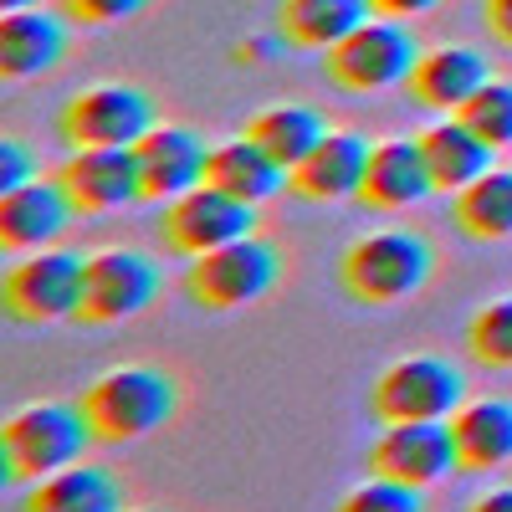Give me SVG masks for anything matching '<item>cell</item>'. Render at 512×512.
<instances>
[{
	"instance_id": "obj_18",
	"label": "cell",
	"mask_w": 512,
	"mask_h": 512,
	"mask_svg": "<svg viewBox=\"0 0 512 512\" xmlns=\"http://www.w3.org/2000/svg\"><path fill=\"white\" fill-rule=\"evenodd\" d=\"M425 195H436L431 164L420 154V139H384L369 154V175H364V205L374 210H410Z\"/></svg>"
},
{
	"instance_id": "obj_16",
	"label": "cell",
	"mask_w": 512,
	"mask_h": 512,
	"mask_svg": "<svg viewBox=\"0 0 512 512\" xmlns=\"http://www.w3.org/2000/svg\"><path fill=\"white\" fill-rule=\"evenodd\" d=\"M67 16L52 11H11L0 16V77L6 82H26V77H47L62 67L67 57Z\"/></svg>"
},
{
	"instance_id": "obj_21",
	"label": "cell",
	"mask_w": 512,
	"mask_h": 512,
	"mask_svg": "<svg viewBox=\"0 0 512 512\" xmlns=\"http://www.w3.org/2000/svg\"><path fill=\"white\" fill-rule=\"evenodd\" d=\"M364 21H374V0H282L277 6V36L303 52H333Z\"/></svg>"
},
{
	"instance_id": "obj_4",
	"label": "cell",
	"mask_w": 512,
	"mask_h": 512,
	"mask_svg": "<svg viewBox=\"0 0 512 512\" xmlns=\"http://www.w3.org/2000/svg\"><path fill=\"white\" fill-rule=\"evenodd\" d=\"M328 82H338L344 93H390V88H410V77L420 67V47L410 26L400 21H364L354 36H344L328 52Z\"/></svg>"
},
{
	"instance_id": "obj_34",
	"label": "cell",
	"mask_w": 512,
	"mask_h": 512,
	"mask_svg": "<svg viewBox=\"0 0 512 512\" xmlns=\"http://www.w3.org/2000/svg\"><path fill=\"white\" fill-rule=\"evenodd\" d=\"M277 47H282V36H267V41H241L236 57H241V62H256V57H272Z\"/></svg>"
},
{
	"instance_id": "obj_29",
	"label": "cell",
	"mask_w": 512,
	"mask_h": 512,
	"mask_svg": "<svg viewBox=\"0 0 512 512\" xmlns=\"http://www.w3.org/2000/svg\"><path fill=\"white\" fill-rule=\"evenodd\" d=\"M67 21L82 26H118V21H134L149 11V0H57Z\"/></svg>"
},
{
	"instance_id": "obj_32",
	"label": "cell",
	"mask_w": 512,
	"mask_h": 512,
	"mask_svg": "<svg viewBox=\"0 0 512 512\" xmlns=\"http://www.w3.org/2000/svg\"><path fill=\"white\" fill-rule=\"evenodd\" d=\"M441 0H374V16H390V21H410V16H425L436 11Z\"/></svg>"
},
{
	"instance_id": "obj_10",
	"label": "cell",
	"mask_w": 512,
	"mask_h": 512,
	"mask_svg": "<svg viewBox=\"0 0 512 512\" xmlns=\"http://www.w3.org/2000/svg\"><path fill=\"white\" fill-rule=\"evenodd\" d=\"M251 231H256V205L221 185H210V180L180 200H169V210H164V241L180 256L221 251L231 241H246Z\"/></svg>"
},
{
	"instance_id": "obj_30",
	"label": "cell",
	"mask_w": 512,
	"mask_h": 512,
	"mask_svg": "<svg viewBox=\"0 0 512 512\" xmlns=\"http://www.w3.org/2000/svg\"><path fill=\"white\" fill-rule=\"evenodd\" d=\"M36 180V159L21 139H0V195H11Z\"/></svg>"
},
{
	"instance_id": "obj_11",
	"label": "cell",
	"mask_w": 512,
	"mask_h": 512,
	"mask_svg": "<svg viewBox=\"0 0 512 512\" xmlns=\"http://www.w3.org/2000/svg\"><path fill=\"white\" fill-rule=\"evenodd\" d=\"M154 297H159L154 256L108 246V251L88 256V292H82V313L77 318L108 328V323H123V318H139Z\"/></svg>"
},
{
	"instance_id": "obj_6",
	"label": "cell",
	"mask_w": 512,
	"mask_h": 512,
	"mask_svg": "<svg viewBox=\"0 0 512 512\" xmlns=\"http://www.w3.org/2000/svg\"><path fill=\"white\" fill-rule=\"evenodd\" d=\"M149 128H154V103L128 82L82 88L57 113V134L72 149H134Z\"/></svg>"
},
{
	"instance_id": "obj_36",
	"label": "cell",
	"mask_w": 512,
	"mask_h": 512,
	"mask_svg": "<svg viewBox=\"0 0 512 512\" xmlns=\"http://www.w3.org/2000/svg\"><path fill=\"white\" fill-rule=\"evenodd\" d=\"M139 512H159V507H139Z\"/></svg>"
},
{
	"instance_id": "obj_8",
	"label": "cell",
	"mask_w": 512,
	"mask_h": 512,
	"mask_svg": "<svg viewBox=\"0 0 512 512\" xmlns=\"http://www.w3.org/2000/svg\"><path fill=\"white\" fill-rule=\"evenodd\" d=\"M461 400H466L461 369L436 354L395 359L369 390V405L384 425L390 420H451L461 410Z\"/></svg>"
},
{
	"instance_id": "obj_26",
	"label": "cell",
	"mask_w": 512,
	"mask_h": 512,
	"mask_svg": "<svg viewBox=\"0 0 512 512\" xmlns=\"http://www.w3.org/2000/svg\"><path fill=\"white\" fill-rule=\"evenodd\" d=\"M466 344H472L477 364L512 369V297H492L477 308V318L466 323Z\"/></svg>"
},
{
	"instance_id": "obj_1",
	"label": "cell",
	"mask_w": 512,
	"mask_h": 512,
	"mask_svg": "<svg viewBox=\"0 0 512 512\" xmlns=\"http://www.w3.org/2000/svg\"><path fill=\"white\" fill-rule=\"evenodd\" d=\"M93 420L82 405H67V400H36L26 410H16L0 431V451H6V482H41L62 472V466L82 461L93 446Z\"/></svg>"
},
{
	"instance_id": "obj_13",
	"label": "cell",
	"mask_w": 512,
	"mask_h": 512,
	"mask_svg": "<svg viewBox=\"0 0 512 512\" xmlns=\"http://www.w3.org/2000/svg\"><path fill=\"white\" fill-rule=\"evenodd\" d=\"M77 216V200L67 195L62 180H31L11 195H0V246L6 251H47L52 241L67 236Z\"/></svg>"
},
{
	"instance_id": "obj_31",
	"label": "cell",
	"mask_w": 512,
	"mask_h": 512,
	"mask_svg": "<svg viewBox=\"0 0 512 512\" xmlns=\"http://www.w3.org/2000/svg\"><path fill=\"white\" fill-rule=\"evenodd\" d=\"M482 16H487V31L512 47V0H482Z\"/></svg>"
},
{
	"instance_id": "obj_23",
	"label": "cell",
	"mask_w": 512,
	"mask_h": 512,
	"mask_svg": "<svg viewBox=\"0 0 512 512\" xmlns=\"http://www.w3.org/2000/svg\"><path fill=\"white\" fill-rule=\"evenodd\" d=\"M451 436L466 472H492L512 461V400H466L451 415Z\"/></svg>"
},
{
	"instance_id": "obj_17",
	"label": "cell",
	"mask_w": 512,
	"mask_h": 512,
	"mask_svg": "<svg viewBox=\"0 0 512 512\" xmlns=\"http://www.w3.org/2000/svg\"><path fill=\"white\" fill-rule=\"evenodd\" d=\"M492 82V67L472 47H436L420 52V67L410 77V98L431 113H461Z\"/></svg>"
},
{
	"instance_id": "obj_3",
	"label": "cell",
	"mask_w": 512,
	"mask_h": 512,
	"mask_svg": "<svg viewBox=\"0 0 512 512\" xmlns=\"http://www.w3.org/2000/svg\"><path fill=\"white\" fill-rule=\"evenodd\" d=\"M431 272H436V251L420 231H369L338 262L349 297H359L369 308L405 303V297H415L431 282Z\"/></svg>"
},
{
	"instance_id": "obj_14",
	"label": "cell",
	"mask_w": 512,
	"mask_h": 512,
	"mask_svg": "<svg viewBox=\"0 0 512 512\" xmlns=\"http://www.w3.org/2000/svg\"><path fill=\"white\" fill-rule=\"evenodd\" d=\"M57 180L67 185V195L77 200L82 216H108V210L144 200L134 149H72V159L62 164Z\"/></svg>"
},
{
	"instance_id": "obj_28",
	"label": "cell",
	"mask_w": 512,
	"mask_h": 512,
	"mask_svg": "<svg viewBox=\"0 0 512 512\" xmlns=\"http://www.w3.org/2000/svg\"><path fill=\"white\" fill-rule=\"evenodd\" d=\"M333 512H425V487H410V482H395V477H369L359 482L354 492H344Z\"/></svg>"
},
{
	"instance_id": "obj_19",
	"label": "cell",
	"mask_w": 512,
	"mask_h": 512,
	"mask_svg": "<svg viewBox=\"0 0 512 512\" xmlns=\"http://www.w3.org/2000/svg\"><path fill=\"white\" fill-rule=\"evenodd\" d=\"M420 154H425V164H431L436 190L456 195V190H466L472 180L487 175L497 149H492L461 113H446V118H436V123L420 134Z\"/></svg>"
},
{
	"instance_id": "obj_25",
	"label": "cell",
	"mask_w": 512,
	"mask_h": 512,
	"mask_svg": "<svg viewBox=\"0 0 512 512\" xmlns=\"http://www.w3.org/2000/svg\"><path fill=\"white\" fill-rule=\"evenodd\" d=\"M246 134L262 144L267 154H277L287 169H297V164H303V159L328 139V123H323V113L308 108V103H277V108H267V113H256Z\"/></svg>"
},
{
	"instance_id": "obj_7",
	"label": "cell",
	"mask_w": 512,
	"mask_h": 512,
	"mask_svg": "<svg viewBox=\"0 0 512 512\" xmlns=\"http://www.w3.org/2000/svg\"><path fill=\"white\" fill-rule=\"evenodd\" d=\"M277 251L267 241H231L221 251H205V256H190V272H185V292L195 297L200 308L210 313H231V308H251L277 287Z\"/></svg>"
},
{
	"instance_id": "obj_15",
	"label": "cell",
	"mask_w": 512,
	"mask_h": 512,
	"mask_svg": "<svg viewBox=\"0 0 512 512\" xmlns=\"http://www.w3.org/2000/svg\"><path fill=\"white\" fill-rule=\"evenodd\" d=\"M369 154L374 144L359 134H333L292 169V195H303L313 205H338V200H359L364 175H369Z\"/></svg>"
},
{
	"instance_id": "obj_35",
	"label": "cell",
	"mask_w": 512,
	"mask_h": 512,
	"mask_svg": "<svg viewBox=\"0 0 512 512\" xmlns=\"http://www.w3.org/2000/svg\"><path fill=\"white\" fill-rule=\"evenodd\" d=\"M31 6H41V0H0V11H6V16L11 11H31Z\"/></svg>"
},
{
	"instance_id": "obj_5",
	"label": "cell",
	"mask_w": 512,
	"mask_h": 512,
	"mask_svg": "<svg viewBox=\"0 0 512 512\" xmlns=\"http://www.w3.org/2000/svg\"><path fill=\"white\" fill-rule=\"evenodd\" d=\"M82 292H88V256L77 251H26L21 262L0 282L6 313L16 323H62L82 313Z\"/></svg>"
},
{
	"instance_id": "obj_27",
	"label": "cell",
	"mask_w": 512,
	"mask_h": 512,
	"mask_svg": "<svg viewBox=\"0 0 512 512\" xmlns=\"http://www.w3.org/2000/svg\"><path fill=\"white\" fill-rule=\"evenodd\" d=\"M461 118L472 123L492 149H512V82L492 77L487 88L461 108Z\"/></svg>"
},
{
	"instance_id": "obj_2",
	"label": "cell",
	"mask_w": 512,
	"mask_h": 512,
	"mask_svg": "<svg viewBox=\"0 0 512 512\" xmlns=\"http://www.w3.org/2000/svg\"><path fill=\"white\" fill-rule=\"evenodd\" d=\"M175 405H180L175 379L149 369V364H118L82 390V410L93 420V436L108 441V446H123V441H139V436L159 431V425L175 415Z\"/></svg>"
},
{
	"instance_id": "obj_20",
	"label": "cell",
	"mask_w": 512,
	"mask_h": 512,
	"mask_svg": "<svg viewBox=\"0 0 512 512\" xmlns=\"http://www.w3.org/2000/svg\"><path fill=\"white\" fill-rule=\"evenodd\" d=\"M21 512H123V482L108 466L72 461L62 472L26 487Z\"/></svg>"
},
{
	"instance_id": "obj_9",
	"label": "cell",
	"mask_w": 512,
	"mask_h": 512,
	"mask_svg": "<svg viewBox=\"0 0 512 512\" xmlns=\"http://www.w3.org/2000/svg\"><path fill=\"white\" fill-rule=\"evenodd\" d=\"M369 472L395 477L410 487H436L461 472V451L451 436V420H390L369 446Z\"/></svg>"
},
{
	"instance_id": "obj_12",
	"label": "cell",
	"mask_w": 512,
	"mask_h": 512,
	"mask_svg": "<svg viewBox=\"0 0 512 512\" xmlns=\"http://www.w3.org/2000/svg\"><path fill=\"white\" fill-rule=\"evenodd\" d=\"M134 159H139L144 200H180L195 185H205V169H210L205 139L195 128H180V123H154L134 144Z\"/></svg>"
},
{
	"instance_id": "obj_33",
	"label": "cell",
	"mask_w": 512,
	"mask_h": 512,
	"mask_svg": "<svg viewBox=\"0 0 512 512\" xmlns=\"http://www.w3.org/2000/svg\"><path fill=\"white\" fill-rule=\"evenodd\" d=\"M466 512H512V487H492V492H482Z\"/></svg>"
},
{
	"instance_id": "obj_24",
	"label": "cell",
	"mask_w": 512,
	"mask_h": 512,
	"mask_svg": "<svg viewBox=\"0 0 512 512\" xmlns=\"http://www.w3.org/2000/svg\"><path fill=\"white\" fill-rule=\"evenodd\" d=\"M451 216L461 236H472V241H512V169L492 164L482 180L456 190Z\"/></svg>"
},
{
	"instance_id": "obj_22",
	"label": "cell",
	"mask_w": 512,
	"mask_h": 512,
	"mask_svg": "<svg viewBox=\"0 0 512 512\" xmlns=\"http://www.w3.org/2000/svg\"><path fill=\"white\" fill-rule=\"evenodd\" d=\"M205 180L221 185V190H231V195H241V200H251V205H262V200L292 190V169L246 134V139H231V144L210 149Z\"/></svg>"
}]
</instances>
